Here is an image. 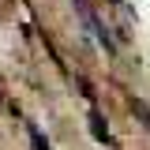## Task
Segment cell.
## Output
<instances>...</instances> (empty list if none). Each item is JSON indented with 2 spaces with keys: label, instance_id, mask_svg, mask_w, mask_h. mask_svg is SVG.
Masks as SVG:
<instances>
[{
  "label": "cell",
  "instance_id": "cell-3",
  "mask_svg": "<svg viewBox=\"0 0 150 150\" xmlns=\"http://www.w3.org/2000/svg\"><path fill=\"white\" fill-rule=\"evenodd\" d=\"M94 135H98V139H105V128H101V116H98V112H94Z\"/></svg>",
  "mask_w": 150,
  "mask_h": 150
},
{
  "label": "cell",
  "instance_id": "cell-2",
  "mask_svg": "<svg viewBox=\"0 0 150 150\" xmlns=\"http://www.w3.org/2000/svg\"><path fill=\"white\" fill-rule=\"evenodd\" d=\"M30 135H34V143H38V150H49V143L41 139V131H38V128H30Z\"/></svg>",
  "mask_w": 150,
  "mask_h": 150
},
{
  "label": "cell",
  "instance_id": "cell-1",
  "mask_svg": "<svg viewBox=\"0 0 150 150\" xmlns=\"http://www.w3.org/2000/svg\"><path fill=\"white\" fill-rule=\"evenodd\" d=\"M75 11L83 15V26H86V30H90V34L98 38L101 45H105V49H112V41H109V30H105V26L98 23V15L90 11V4H86V0H75Z\"/></svg>",
  "mask_w": 150,
  "mask_h": 150
}]
</instances>
